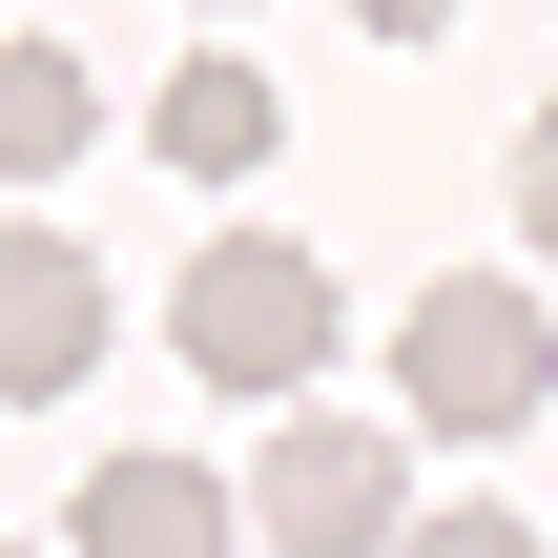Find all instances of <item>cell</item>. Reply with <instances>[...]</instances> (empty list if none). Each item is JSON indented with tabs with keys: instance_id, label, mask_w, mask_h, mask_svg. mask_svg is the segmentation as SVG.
Segmentation results:
<instances>
[{
	"instance_id": "6da1fadb",
	"label": "cell",
	"mask_w": 558,
	"mask_h": 558,
	"mask_svg": "<svg viewBox=\"0 0 558 558\" xmlns=\"http://www.w3.org/2000/svg\"><path fill=\"white\" fill-rule=\"evenodd\" d=\"M393 414L456 435V456L538 435V414H558V290H518V269H435V290L393 311Z\"/></svg>"
},
{
	"instance_id": "7a4b0ae2",
	"label": "cell",
	"mask_w": 558,
	"mask_h": 558,
	"mask_svg": "<svg viewBox=\"0 0 558 558\" xmlns=\"http://www.w3.org/2000/svg\"><path fill=\"white\" fill-rule=\"evenodd\" d=\"M331 331H352V290H331L311 248H269V228H228V248L166 290V352H186L207 393H311V373H331Z\"/></svg>"
},
{
	"instance_id": "3957f363",
	"label": "cell",
	"mask_w": 558,
	"mask_h": 558,
	"mask_svg": "<svg viewBox=\"0 0 558 558\" xmlns=\"http://www.w3.org/2000/svg\"><path fill=\"white\" fill-rule=\"evenodd\" d=\"M248 538H269V558H393V538H414L393 435H373V414H290V435L248 456Z\"/></svg>"
},
{
	"instance_id": "277c9868",
	"label": "cell",
	"mask_w": 558,
	"mask_h": 558,
	"mask_svg": "<svg viewBox=\"0 0 558 558\" xmlns=\"http://www.w3.org/2000/svg\"><path fill=\"white\" fill-rule=\"evenodd\" d=\"M83 352H104V269H83L62 228H0V414L83 393Z\"/></svg>"
},
{
	"instance_id": "5b68a950",
	"label": "cell",
	"mask_w": 558,
	"mask_h": 558,
	"mask_svg": "<svg viewBox=\"0 0 558 558\" xmlns=\"http://www.w3.org/2000/svg\"><path fill=\"white\" fill-rule=\"evenodd\" d=\"M62 558H228V476L207 456H104L83 518H62Z\"/></svg>"
},
{
	"instance_id": "8992f818",
	"label": "cell",
	"mask_w": 558,
	"mask_h": 558,
	"mask_svg": "<svg viewBox=\"0 0 558 558\" xmlns=\"http://www.w3.org/2000/svg\"><path fill=\"white\" fill-rule=\"evenodd\" d=\"M145 145H166L186 186H228V166H269V145H290V104H269V62L186 41V62H166V124H145Z\"/></svg>"
},
{
	"instance_id": "52a82bcc",
	"label": "cell",
	"mask_w": 558,
	"mask_h": 558,
	"mask_svg": "<svg viewBox=\"0 0 558 558\" xmlns=\"http://www.w3.org/2000/svg\"><path fill=\"white\" fill-rule=\"evenodd\" d=\"M104 145V83H83V41H0V186H62Z\"/></svg>"
},
{
	"instance_id": "ba28073f",
	"label": "cell",
	"mask_w": 558,
	"mask_h": 558,
	"mask_svg": "<svg viewBox=\"0 0 558 558\" xmlns=\"http://www.w3.org/2000/svg\"><path fill=\"white\" fill-rule=\"evenodd\" d=\"M393 558H538V518H497V497H435V518H414Z\"/></svg>"
},
{
	"instance_id": "9c48e42d",
	"label": "cell",
	"mask_w": 558,
	"mask_h": 558,
	"mask_svg": "<svg viewBox=\"0 0 558 558\" xmlns=\"http://www.w3.org/2000/svg\"><path fill=\"white\" fill-rule=\"evenodd\" d=\"M518 228L558 248V124H518Z\"/></svg>"
},
{
	"instance_id": "30bf717a",
	"label": "cell",
	"mask_w": 558,
	"mask_h": 558,
	"mask_svg": "<svg viewBox=\"0 0 558 558\" xmlns=\"http://www.w3.org/2000/svg\"><path fill=\"white\" fill-rule=\"evenodd\" d=\"M0 558H21V538H0Z\"/></svg>"
}]
</instances>
